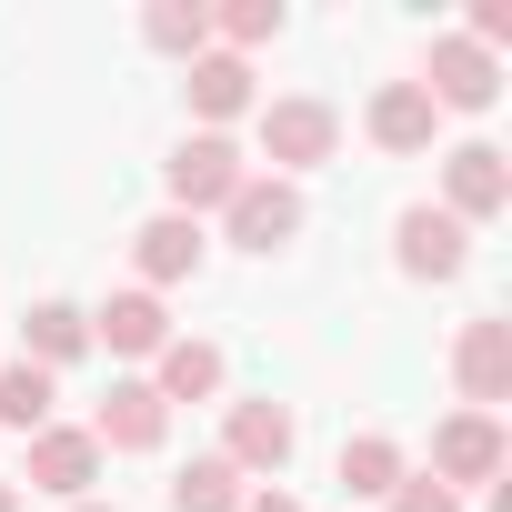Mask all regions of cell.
<instances>
[{"instance_id":"cell-14","label":"cell","mask_w":512,"mask_h":512,"mask_svg":"<svg viewBox=\"0 0 512 512\" xmlns=\"http://www.w3.org/2000/svg\"><path fill=\"white\" fill-rule=\"evenodd\" d=\"M362 131H372V151H392V161H412V151H432V131H442V111L422 101V81H382V91L362 101Z\"/></svg>"},{"instance_id":"cell-17","label":"cell","mask_w":512,"mask_h":512,"mask_svg":"<svg viewBox=\"0 0 512 512\" xmlns=\"http://www.w3.org/2000/svg\"><path fill=\"white\" fill-rule=\"evenodd\" d=\"M151 392L181 412V402H221V342H201V332H171L161 342V362H151Z\"/></svg>"},{"instance_id":"cell-6","label":"cell","mask_w":512,"mask_h":512,"mask_svg":"<svg viewBox=\"0 0 512 512\" xmlns=\"http://www.w3.org/2000/svg\"><path fill=\"white\" fill-rule=\"evenodd\" d=\"M502 462H512V442H502V412H452V422H432V482L442 492H462V482H502Z\"/></svg>"},{"instance_id":"cell-4","label":"cell","mask_w":512,"mask_h":512,"mask_svg":"<svg viewBox=\"0 0 512 512\" xmlns=\"http://www.w3.org/2000/svg\"><path fill=\"white\" fill-rule=\"evenodd\" d=\"M392 262H402V282H462V272H472V231H462L442 201H412V211L392 221Z\"/></svg>"},{"instance_id":"cell-23","label":"cell","mask_w":512,"mask_h":512,"mask_svg":"<svg viewBox=\"0 0 512 512\" xmlns=\"http://www.w3.org/2000/svg\"><path fill=\"white\" fill-rule=\"evenodd\" d=\"M392 512H462V492H442L432 472H402L392 482Z\"/></svg>"},{"instance_id":"cell-3","label":"cell","mask_w":512,"mask_h":512,"mask_svg":"<svg viewBox=\"0 0 512 512\" xmlns=\"http://www.w3.org/2000/svg\"><path fill=\"white\" fill-rule=\"evenodd\" d=\"M302 181H272V171H251L231 201H221V231H231V251H262V262H272V251H292L302 241Z\"/></svg>"},{"instance_id":"cell-15","label":"cell","mask_w":512,"mask_h":512,"mask_svg":"<svg viewBox=\"0 0 512 512\" xmlns=\"http://www.w3.org/2000/svg\"><path fill=\"white\" fill-rule=\"evenodd\" d=\"M181 91H191V121H201V131H231V121L251 111V61H231V51H201V61L181 71Z\"/></svg>"},{"instance_id":"cell-8","label":"cell","mask_w":512,"mask_h":512,"mask_svg":"<svg viewBox=\"0 0 512 512\" xmlns=\"http://www.w3.org/2000/svg\"><path fill=\"white\" fill-rule=\"evenodd\" d=\"M442 211L472 231V221H492V211H512V161L492 151V141H462V151H442Z\"/></svg>"},{"instance_id":"cell-24","label":"cell","mask_w":512,"mask_h":512,"mask_svg":"<svg viewBox=\"0 0 512 512\" xmlns=\"http://www.w3.org/2000/svg\"><path fill=\"white\" fill-rule=\"evenodd\" d=\"M241 512H312V502H292V492H251Z\"/></svg>"},{"instance_id":"cell-12","label":"cell","mask_w":512,"mask_h":512,"mask_svg":"<svg viewBox=\"0 0 512 512\" xmlns=\"http://www.w3.org/2000/svg\"><path fill=\"white\" fill-rule=\"evenodd\" d=\"M91 442H101V452H161V442H171V402H161L151 382H111L101 412H91Z\"/></svg>"},{"instance_id":"cell-19","label":"cell","mask_w":512,"mask_h":512,"mask_svg":"<svg viewBox=\"0 0 512 512\" xmlns=\"http://www.w3.org/2000/svg\"><path fill=\"white\" fill-rule=\"evenodd\" d=\"M141 41L191 71V61L211 51V0H151V11H141Z\"/></svg>"},{"instance_id":"cell-25","label":"cell","mask_w":512,"mask_h":512,"mask_svg":"<svg viewBox=\"0 0 512 512\" xmlns=\"http://www.w3.org/2000/svg\"><path fill=\"white\" fill-rule=\"evenodd\" d=\"M0 512H21V482H0Z\"/></svg>"},{"instance_id":"cell-20","label":"cell","mask_w":512,"mask_h":512,"mask_svg":"<svg viewBox=\"0 0 512 512\" xmlns=\"http://www.w3.org/2000/svg\"><path fill=\"white\" fill-rule=\"evenodd\" d=\"M251 502V482L221 462V452H191L181 472H171V512H241Z\"/></svg>"},{"instance_id":"cell-13","label":"cell","mask_w":512,"mask_h":512,"mask_svg":"<svg viewBox=\"0 0 512 512\" xmlns=\"http://www.w3.org/2000/svg\"><path fill=\"white\" fill-rule=\"evenodd\" d=\"M131 262H141V292H171V282H191V272L211 262V241H201V221L151 211V221L131 231Z\"/></svg>"},{"instance_id":"cell-22","label":"cell","mask_w":512,"mask_h":512,"mask_svg":"<svg viewBox=\"0 0 512 512\" xmlns=\"http://www.w3.org/2000/svg\"><path fill=\"white\" fill-rule=\"evenodd\" d=\"M262 41H282V0H221V11H211V51L251 61Z\"/></svg>"},{"instance_id":"cell-21","label":"cell","mask_w":512,"mask_h":512,"mask_svg":"<svg viewBox=\"0 0 512 512\" xmlns=\"http://www.w3.org/2000/svg\"><path fill=\"white\" fill-rule=\"evenodd\" d=\"M51 402H61V382L41 362H0V432H51Z\"/></svg>"},{"instance_id":"cell-5","label":"cell","mask_w":512,"mask_h":512,"mask_svg":"<svg viewBox=\"0 0 512 512\" xmlns=\"http://www.w3.org/2000/svg\"><path fill=\"white\" fill-rule=\"evenodd\" d=\"M292 452H302V422H292V402H272V392H262V402H231V412H221V462H231L241 482H251V472L272 482Z\"/></svg>"},{"instance_id":"cell-18","label":"cell","mask_w":512,"mask_h":512,"mask_svg":"<svg viewBox=\"0 0 512 512\" xmlns=\"http://www.w3.org/2000/svg\"><path fill=\"white\" fill-rule=\"evenodd\" d=\"M332 472H342V492H352V502H392V482H402L412 462H402V442H392V432H352Z\"/></svg>"},{"instance_id":"cell-9","label":"cell","mask_w":512,"mask_h":512,"mask_svg":"<svg viewBox=\"0 0 512 512\" xmlns=\"http://www.w3.org/2000/svg\"><path fill=\"white\" fill-rule=\"evenodd\" d=\"M452 382H462V412L512 402V322H502V312L462 322V342H452Z\"/></svg>"},{"instance_id":"cell-26","label":"cell","mask_w":512,"mask_h":512,"mask_svg":"<svg viewBox=\"0 0 512 512\" xmlns=\"http://www.w3.org/2000/svg\"><path fill=\"white\" fill-rule=\"evenodd\" d=\"M71 512H121V502H71Z\"/></svg>"},{"instance_id":"cell-10","label":"cell","mask_w":512,"mask_h":512,"mask_svg":"<svg viewBox=\"0 0 512 512\" xmlns=\"http://www.w3.org/2000/svg\"><path fill=\"white\" fill-rule=\"evenodd\" d=\"M101 442H91V422H51V432H31V492H51V502H91V482H101Z\"/></svg>"},{"instance_id":"cell-11","label":"cell","mask_w":512,"mask_h":512,"mask_svg":"<svg viewBox=\"0 0 512 512\" xmlns=\"http://www.w3.org/2000/svg\"><path fill=\"white\" fill-rule=\"evenodd\" d=\"M161 342H171V312H161V292H141V282L91 312V352H111V362H161Z\"/></svg>"},{"instance_id":"cell-2","label":"cell","mask_w":512,"mask_h":512,"mask_svg":"<svg viewBox=\"0 0 512 512\" xmlns=\"http://www.w3.org/2000/svg\"><path fill=\"white\" fill-rule=\"evenodd\" d=\"M241 181H251V161H241V141H231V131H191V141L161 161V191H171V211H181V221L221 211Z\"/></svg>"},{"instance_id":"cell-7","label":"cell","mask_w":512,"mask_h":512,"mask_svg":"<svg viewBox=\"0 0 512 512\" xmlns=\"http://www.w3.org/2000/svg\"><path fill=\"white\" fill-rule=\"evenodd\" d=\"M422 101H432V111H492V101H502V61L472 51L462 31H442L432 61H422Z\"/></svg>"},{"instance_id":"cell-1","label":"cell","mask_w":512,"mask_h":512,"mask_svg":"<svg viewBox=\"0 0 512 512\" xmlns=\"http://www.w3.org/2000/svg\"><path fill=\"white\" fill-rule=\"evenodd\" d=\"M332 151H342V111H332L322 91L262 101V161H272V181H302V171H322Z\"/></svg>"},{"instance_id":"cell-16","label":"cell","mask_w":512,"mask_h":512,"mask_svg":"<svg viewBox=\"0 0 512 512\" xmlns=\"http://www.w3.org/2000/svg\"><path fill=\"white\" fill-rule=\"evenodd\" d=\"M81 352H91V312H81V302H31V312H21V362H41V372L61 382Z\"/></svg>"}]
</instances>
